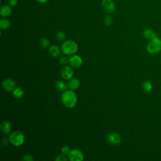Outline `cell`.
I'll return each instance as SVG.
<instances>
[{
	"label": "cell",
	"instance_id": "83f0119b",
	"mask_svg": "<svg viewBox=\"0 0 161 161\" xmlns=\"http://www.w3.org/2000/svg\"><path fill=\"white\" fill-rule=\"evenodd\" d=\"M8 4H9L11 7L15 6H16L17 4H18V0H9Z\"/></svg>",
	"mask_w": 161,
	"mask_h": 161
},
{
	"label": "cell",
	"instance_id": "9c48e42d",
	"mask_svg": "<svg viewBox=\"0 0 161 161\" xmlns=\"http://www.w3.org/2000/svg\"><path fill=\"white\" fill-rule=\"evenodd\" d=\"M60 74L64 80H70L74 75V71L70 66L65 65L62 68Z\"/></svg>",
	"mask_w": 161,
	"mask_h": 161
},
{
	"label": "cell",
	"instance_id": "9a60e30c",
	"mask_svg": "<svg viewBox=\"0 0 161 161\" xmlns=\"http://www.w3.org/2000/svg\"><path fill=\"white\" fill-rule=\"evenodd\" d=\"M80 80L77 78H71L69 82V87L71 90H76L80 86Z\"/></svg>",
	"mask_w": 161,
	"mask_h": 161
},
{
	"label": "cell",
	"instance_id": "4fadbf2b",
	"mask_svg": "<svg viewBox=\"0 0 161 161\" xmlns=\"http://www.w3.org/2000/svg\"><path fill=\"white\" fill-rule=\"evenodd\" d=\"M143 35L145 38L148 39L150 40L156 37H158L156 32L150 28L145 29L143 32Z\"/></svg>",
	"mask_w": 161,
	"mask_h": 161
},
{
	"label": "cell",
	"instance_id": "5bb4252c",
	"mask_svg": "<svg viewBox=\"0 0 161 161\" xmlns=\"http://www.w3.org/2000/svg\"><path fill=\"white\" fill-rule=\"evenodd\" d=\"M55 87L58 91L64 92L65 91L68 89L69 85H67L66 82L62 80H58L55 82Z\"/></svg>",
	"mask_w": 161,
	"mask_h": 161
},
{
	"label": "cell",
	"instance_id": "8992f818",
	"mask_svg": "<svg viewBox=\"0 0 161 161\" xmlns=\"http://www.w3.org/2000/svg\"><path fill=\"white\" fill-rule=\"evenodd\" d=\"M101 6L103 10L108 14L113 13L116 9V5L113 0H102Z\"/></svg>",
	"mask_w": 161,
	"mask_h": 161
},
{
	"label": "cell",
	"instance_id": "d6986e66",
	"mask_svg": "<svg viewBox=\"0 0 161 161\" xmlns=\"http://www.w3.org/2000/svg\"><path fill=\"white\" fill-rule=\"evenodd\" d=\"M142 87H143V89L147 92H150L152 89H153V86H152V84L150 81L149 80H145L143 82V84H142Z\"/></svg>",
	"mask_w": 161,
	"mask_h": 161
},
{
	"label": "cell",
	"instance_id": "f1b7e54d",
	"mask_svg": "<svg viewBox=\"0 0 161 161\" xmlns=\"http://www.w3.org/2000/svg\"><path fill=\"white\" fill-rule=\"evenodd\" d=\"M38 3H42V4H44V3H46L48 0H36Z\"/></svg>",
	"mask_w": 161,
	"mask_h": 161
},
{
	"label": "cell",
	"instance_id": "6da1fadb",
	"mask_svg": "<svg viewBox=\"0 0 161 161\" xmlns=\"http://www.w3.org/2000/svg\"><path fill=\"white\" fill-rule=\"evenodd\" d=\"M61 101L64 106L67 108H73L77 104V97L73 90H66L62 94Z\"/></svg>",
	"mask_w": 161,
	"mask_h": 161
},
{
	"label": "cell",
	"instance_id": "4316f807",
	"mask_svg": "<svg viewBox=\"0 0 161 161\" xmlns=\"http://www.w3.org/2000/svg\"><path fill=\"white\" fill-rule=\"evenodd\" d=\"M9 142V139H8L7 138H3L1 140V143L3 146H7Z\"/></svg>",
	"mask_w": 161,
	"mask_h": 161
},
{
	"label": "cell",
	"instance_id": "44dd1931",
	"mask_svg": "<svg viewBox=\"0 0 161 161\" xmlns=\"http://www.w3.org/2000/svg\"><path fill=\"white\" fill-rule=\"evenodd\" d=\"M56 37L59 40V41H64L65 40L66 36H65V33L63 31H58L56 33Z\"/></svg>",
	"mask_w": 161,
	"mask_h": 161
},
{
	"label": "cell",
	"instance_id": "7402d4cb",
	"mask_svg": "<svg viewBox=\"0 0 161 161\" xmlns=\"http://www.w3.org/2000/svg\"><path fill=\"white\" fill-rule=\"evenodd\" d=\"M104 23L106 26H109L113 23V18L110 15H108L105 16L104 19Z\"/></svg>",
	"mask_w": 161,
	"mask_h": 161
},
{
	"label": "cell",
	"instance_id": "2e32d148",
	"mask_svg": "<svg viewBox=\"0 0 161 161\" xmlns=\"http://www.w3.org/2000/svg\"><path fill=\"white\" fill-rule=\"evenodd\" d=\"M48 51H49V53L51 55V56L53 57H58L59 55H60V50L59 47L56 45H50L49 47Z\"/></svg>",
	"mask_w": 161,
	"mask_h": 161
},
{
	"label": "cell",
	"instance_id": "ac0fdd59",
	"mask_svg": "<svg viewBox=\"0 0 161 161\" xmlns=\"http://www.w3.org/2000/svg\"><path fill=\"white\" fill-rule=\"evenodd\" d=\"M11 26V21L9 19L3 18L0 19V28L2 30H7Z\"/></svg>",
	"mask_w": 161,
	"mask_h": 161
},
{
	"label": "cell",
	"instance_id": "ffe728a7",
	"mask_svg": "<svg viewBox=\"0 0 161 161\" xmlns=\"http://www.w3.org/2000/svg\"><path fill=\"white\" fill-rule=\"evenodd\" d=\"M50 40L47 38H42L40 40V45L42 48H45L48 47H50Z\"/></svg>",
	"mask_w": 161,
	"mask_h": 161
},
{
	"label": "cell",
	"instance_id": "52a82bcc",
	"mask_svg": "<svg viewBox=\"0 0 161 161\" xmlns=\"http://www.w3.org/2000/svg\"><path fill=\"white\" fill-rule=\"evenodd\" d=\"M106 140L110 145H117L121 143V138L117 133H111L107 135Z\"/></svg>",
	"mask_w": 161,
	"mask_h": 161
},
{
	"label": "cell",
	"instance_id": "d4e9b609",
	"mask_svg": "<svg viewBox=\"0 0 161 161\" xmlns=\"http://www.w3.org/2000/svg\"><path fill=\"white\" fill-rule=\"evenodd\" d=\"M70 148H69V147L65 145V146H64L62 147L61 148V152L62 153L65 154V155H68L69 153V152H70Z\"/></svg>",
	"mask_w": 161,
	"mask_h": 161
},
{
	"label": "cell",
	"instance_id": "484cf974",
	"mask_svg": "<svg viewBox=\"0 0 161 161\" xmlns=\"http://www.w3.org/2000/svg\"><path fill=\"white\" fill-rule=\"evenodd\" d=\"M60 63L62 65H66L69 62V59L66 57H61L60 58Z\"/></svg>",
	"mask_w": 161,
	"mask_h": 161
},
{
	"label": "cell",
	"instance_id": "ba28073f",
	"mask_svg": "<svg viewBox=\"0 0 161 161\" xmlns=\"http://www.w3.org/2000/svg\"><path fill=\"white\" fill-rule=\"evenodd\" d=\"M3 88L7 92H13L16 88L15 81L10 78H7L3 80L2 82Z\"/></svg>",
	"mask_w": 161,
	"mask_h": 161
},
{
	"label": "cell",
	"instance_id": "cb8c5ba5",
	"mask_svg": "<svg viewBox=\"0 0 161 161\" xmlns=\"http://www.w3.org/2000/svg\"><path fill=\"white\" fill-rule=\"evenodd\" d=\"M22 159L24 161H33L34 160L33 156L31 155L30 154H25V155H23V157H22Z\"/></svg>",
	"mask_w": 161,
	"mask_h": 161
},
{
	"label": "cell",
	"instance_id": "7c38bea8",
	"mask_svg": "<svg viewBox=\"0 0 161 161\" xmlns=\"http://www.w3.org/2000/svg\"><path fill=\"white\" fill-rule=\"evenodd\" d=\"M11 123L10 121H9L8 120H4L2 122L1 125V129L2 132L5 134V135H8L9 134L11 131Z\"/></svg>",
	"mask_w": 161,
	"mask_h": 161
},
{
	"label": "cell",
	"instance_id": "7a4b0ae2",
	"mask_svg": "<svg viewBox=\"0 0 161 161\" xmlns=\"http://www.w3.org/2000/svg\"><path fill=\"white\" fill-rule=\"evenodd\" d=\"M61 50L65 55H74L77 52L78 45L73 40H66L62 44Z\"/></svg>",
	"mask_w": 161,
	"mask_h": 161
},
{
	"label": "cell",
	"instance_id": "3957f363",
	"mask_svg": "<svg viewBox=\"0 0 161 161\" xmlns=\"http://www.w3.org/2000/svg\"><path fill=\"white\" fill-rule=\"evenodd\" d=\"M9 139L10 141V143L15 146V147H19L23 144L25 142V136L22 132L18 130L14 131L11 133Z\"/></svg>",
	"mask_w": 161,
	"mask_h": 161
},
{
	"label": "cell",
	"instance_id": "5b68a950",
	"mask_svg": "<svg viewBox=\"0 0 161 161\" xmlns=\"http://www.w3.org/2000/svg\"><path fill=\"white\" fill-rule=\"evenodd\" d=\"M68 158L70 161H82L84 159V155L79 149L74 148L68 154Z\"/></svg>",
	"mask_w": 161,
	"mask_h": 161
},
{
	"label": "cell",
	"instance_id": "603a6c76",
	"mask_svg": "<svg viewBox=\"0 0 161 161\" xmlns=\"http://www.w3.org/2000/svg\"><path fill=\"white\" fill-rule=\"evenodd\" d=\"M69 158L66 157V155L62 153L59 154L57 156V157L55 158V161H67Z\"/></svg>",
	"mask_w": 161,
	"mask_h": 161
},
{
	"label": "cell",
	"instance_id": "8fae6325",
	"mask_svg": "<svg viewBox=\"0 0 161 161\" xmlns=\"http://www.w3.org/2000/svg\"><path fill=\"white\" fill-rule=\"evenodd\" d=\"M12 12L11 6L8 4H4L1 7L0 14L3 18H6L9 16Z\"/></svg>",
	"mask_w": 161,
	"mask_h": 161
},
{
	"label": "cell",
	"instance_id": "e0dca14e",
	"mask_svg": "<svg viewBox=\"0 0 161 161\" xmlns=\"http://www.w3.org/2000/svg\"><path fill=\"white\" fill-rule=\"evenodd\" d=\"M24 94H25V92H24L23 89L21 87H16L13 91V96L17 99L23 97L24 96Z\"/></svg>",
	"mask_w": 161,
	"mask_h": 161
},
{
	"label": "cell",
	"instance_id": "30bf717a",
	"mask_svg": "<svg viewBox=\"0 0 161 161\" xmlns=\"http://www.w3.org/2000/svg\"><path fill=\"white\" fill-rule=\"evenodd\" d=\"M82 58L80 56L77 55H74L69 59V63L70 65L75 68L79 67L82 64Z\"/></svg>",
	"mask_w": 161,
	"mask_h": 161
},
{
	"label": "cell",
	"instance_id": "277c9868",
	"mask_svg": "<svg viewBox=\"0 0 161 161\" xmlns=\"http://www.w3.org/2000/svg\"><path fill=\"white\" fill-rule=\"evenodd\" d=\"M148 53L155 54L161 51V39L158 37L153 38L149 41L146 47Z\"/></svg>",
	"mask_w": 161,
	"mask_h": 161
}]
</instances>
